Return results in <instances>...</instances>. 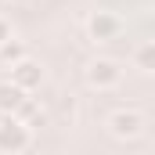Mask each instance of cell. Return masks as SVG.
I'll list each match as a JSON object with an SVG mask.
<instances>
[{"mask_svg":"<svg viewBox=\"0 0 155 155\" xmlns=\"http://www.w3.org/2000/svg\"><path fill=\"white\" fill-rule=\"evenodd\" d=\"M25 94H29V90H22V87L11 83V79L0 83V112H18V105L25 101Z\"/></svg>","mask_w":155,"mask_h":155,"instance_id":"obj_6","label":"cell"},{"mask_svg":"<svg viewBox=\"0 0 155 155\" xmlns=\"http://www.w3.org/2000/svg\"><path fill=\"white\" fill-rule=\"evenodd\" d=\"M15 116L22 119V123H29V126H43V123H47V112L36 105V97H25V101L18 105V112H15Z\"/></svg>","mask_w":155,"mask_h":155,"instance_id":"obj_7","label":"cell"},{"mask_svg":"<svg viewBox=\"0 0 155 155\" xmlns=\"http://www.w3.org/2000/svg\"><path fill=\"white\" fill-rule=\"evenodd\" d=\"M22 4H29V0H22Z\"/></svg>","mask_w":155,"mask_h":155,"instance_id":"obj_11","label":"cell"},{"mask_svg":"<svg viewBox=\"0 0 155 155\" xmlns=\"http://www.w3.org/2000/svg\"><path fill=\"white\" fill-rule=\"evenodd\" d=\"M33 144V126L15 112H0V152H25Z\"/></svg>","mask_w":155,"mask_h":155,"instance_id":"obj_1","label":"cell"},{"mask_svg":"<svg viewBox=\"0 0 155 155\" xmlns=\"http://www.w3.org/2000/svg\"><path fill=\"white\" fill-rule=\"evenodd\" d=\"M87 33H90L94 43H108V40H116L123 33V22H119V15H112V11H94L87 18Z\"/></svg>","mask_w":155,"mask_h":155,"instance_id":"obj_3","label":"cell"},{"mask_svg":"<svg viewBox=\"0 0 155 155\" xmlns=\"http://www.w3.org/2000/svg\"><path fill=\"white\" fill-rule=\"evenodd\" d=\"M7 40H11V25L0 18V43H7Z\"/></svg>","mask_w":155,"mask_h":155,"instance_id":"obj_10","label":"cell"},{"mask_svg":"<svg viewBox=\"0 0 155 155\" xmlns=\"http://www.w3.org/2000/svg\"><path fill=\"white\" fill-rule=\"evenodd\" d=\"M134 69H141V72H155V40L137 43V51H134Z\"/></svg>","mask_w":155,"mask_h":155,"instance_id":"obj_8","label":"cell"},{"mask_svg":"<svg viewBox=\"0 0 155 155\" xmlns=\"http://www.w3.org/2000/svg\"><path fill=\"white\" fill-rule=\"evenodd\" d=\"M119 79H123V65L112 58H97L87 65V83L94 90H112V87H119Z\"/></svg>","mask_w":155,"mask_h":155,"instance_id":"obj_2","label":"cell"},{"mask_svg":"<svg viewBox=\"0 0 155 155\" xmlns=\"http://www.w3.org/2000/svg\"><path fill=\"white\" fill-rule=\"evenodd\" d=\"M0 58H4L7 65H15V61H22V58H25V51H22V43L7 40V43H0Z\"/></svg>","mask_w":155,"mask_h":155,"instance_id":"obj_9","label":"cell"},{"mask_svg":"<svg viewBox=\"0 0 155 155\" xmlns=\"http://www.w3.org/2000/svg\"><path fill=\"white\" fill-rule=\"evenodd\" d=\"M144 130V116L137 112V108H119L116 116L108 119V134L119 137V141H130V137H137Z\"/></svg>","mask_w":155,"mask_h":155,"instance_id":"obj_4","label":"cell"},{"mask_svg":"<svg viewBox=\"0 0 155 155\" xmlns=\"http://www.w3.org/2000/svg\"><path fill=\"white\" fill-rule=\"evenodd\" d=\"M11 83H18L22 90H36L40 83H43V69H40L36 61L22 58V61H15V65H11Z\"/></svg>","mask_w":155,"mask_h":155,"instance_id":"obj_5","label":"cell"}]
</instances>
